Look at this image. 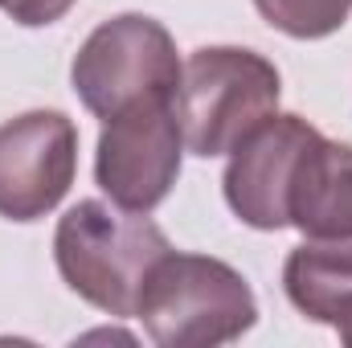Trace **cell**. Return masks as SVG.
Returning a JSON list of instances; mask_svg holds the SVG:
<instances>
[{
    "label": "cell",
    "mask_w": 352,
    "mask_h": 348,
    "mask_svg": "<svg viewBox=\"0 0 352 348\" xmlns=\"http://www.w3.org/2000/svg\"><path fill=\"white\" fill-rule=\"evenodd\" d=\"M173 250L168 234L115 201H78L54 234V259L66 287L90 307L131 320L152 266Z\"/></svg>",
    "instance_id": "obj_1"
},
{
    "label": "cell",
    "mask_w": 352,
    "mask_h": 348,
    "mask_svg": "<svg viewBox=\"0 0 352 348\" xmlns=\"http://www.w3.org/2000/svg\"><path fill=\"white\" fill-rule=\"evenodd\" d=\"M135 320L160 348H217L254 328L258 299L230 262L168 250L144 283Z\"/></svg>",
    "instance_id": "obj_2"
},
{
    "label": "cell",
    "mask_w": 352,
    "mask_h": 348,
    "mask_svg": "<svg viewBox=\"0 0 352 348\" xmlns=\"http://www.w3.org/2000/svg\"><path fill=\"white\" fill-rule=\"evenodd\" d=\"M278 94L283 83L274 62L254 50L205 45L188 54L173 94L184 152L205 160L234 152L258 123L278 111Z\"/></svg>",
    "instance_id": "obj_3"
},
{
    "label": "cell",
    "mask_w": 352,
    "mask_h": 348,
    "mask_svg": "<svg viewBox=\"0 0 352 348\" xmlns=\"http://www.w3.org/2000/svg\"><path fill=\"white\" fill-rule=\"evenodd\" d=\"M180 66L184 62L176 58L173 33L160 21L123 12L102 21L82 41L70 66V83L90 115L111 119L148 94H173Z\"/></svg>",
    "instance_id": "obj_4"
},
{
    "label": "cell",
    "mask_w": 352,
    "mask_h": 348,
    "mask_svg": "<svg viewBox=\"0 0 352 348\" xmlns=\"http://www.w3.org/2000/svg\"><path fill=\"white\" fill-rule=\"evenodd\" d=\"M173 94H148L123 107L119 115L102 119L94 180L119 209L148 213L173 193L184 152Z\"/></svg>",
    "instance_id": "obj_5"
},
{
    "label": "cell",
    "mask_w": 352,
    "mask_h": 348,
    "mask_svg": "<svg viewBox=\"0 0 352 348\" xmlns=\"http://www.w3.org/2000/svg\"><path fill=\"white\" fill-rule=\"evenodd\" d=\"M78 127L62 111H25L0 127V217L37 221L70 193Z\"/></svg>",
    "instance_id": "obj_6"
},
{
    "label": "cell",
    "mask_w": 352,
    "mask_h": 348,
    "mask_svg": "<svg viewBox=\"0 0 352 348\" xmlns=\"http://www.w3.org/2000/svg\"><path fill=\"white\" fill-rule=\"evenodd\" d=\"M320 131L299 115H270L258 123L226 164V205L250 230H283L287 226V184L299 152Z\"/></svg>",
    "instance_id": "obj_7"
},
{
    "label": "cell",
    "mask_w": 352,
    "mask_h": 348,
    "mask_svg": "<svg viewBox=\"0 0 352 348\" xmlns=\"http://www.w3.org/2000/svg\"><path fill=\"white\" fill-rule=\"evenodd\" d=\"M287 226L303 238H352V144L316 135L287 184Z\"/></svg>",
    "instance_id": "obj_8"
},
{
    "label": "cell",
    "mask_w": 352,
    "mask_h": 348,
    "mask_svg": "<svg viewBox=\"0 0 352 348\" xmlns=\"http://www.w3.org/2000/svg\"><path fill=\"white\" fill-rule=\"evenodd\" d=\"M287 299L352 345V238H307L283 266Z\"/></svg>",
    "instance_id": "obj_9"
},
{
    "label": "cell",
    "mask_w": 352,
    "mask_h": 348,
    "mask_svg": "<svg viewBox=\"0 0 352 348\" xmlns=\"http://www.w3.org/2000/svg\"><path fill=\"white\" fill-rule=\"evenodd\" d=\"M254 8L270 29L295 41H320L349 21L352 0H254Z\"/></svg>",
    "instance_id": "obj_10"
},
{
    "label": "cell",
    "mask_w": 352,
    "mask_h": 348,
    "mask_svg": "<svg viewBox=\"0 0 352 348\" xmlns=\"http://www.w3.org/2000/svg\"><path fill=\"white\" fill-rule=\"evenodd\" d=\"M0 8H4L16 25H25V29H41V25L62 21V17L74 8V0H0Z\"/></svg>",
    "instance_id": "obj_11"
}]
</instances>
